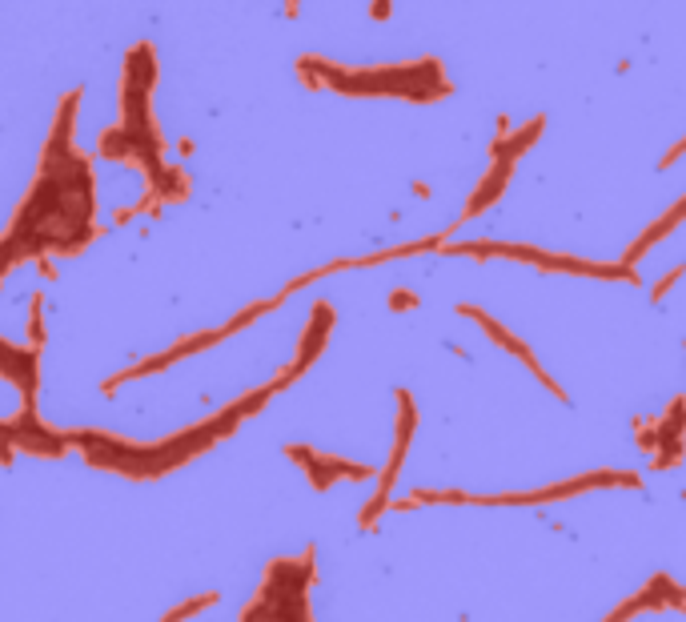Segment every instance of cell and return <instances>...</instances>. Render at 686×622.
Returning a JSON list of instances; mask_svg holds the SVG:
<instances>
[{
	"label": "cell",
	"mask_w": 686,
	"mask_h": 622,
	"mask_svg": "<svg viewBox=\"0 0 686 622\" xmlns=\"http://www.w3.org/2000/svg\"><path fill=\"white\" fill-rule=\"evenodd\" d=\"M333 305L329 301H317L313 305V318H309V326H305V334H301V342H297V358H293V366L289 370H281V382L289 386L297 374H305L309 366H313V358L325 350V338L333 334Z\"/></svg>",
	"instance_id": "5b68a950"
},
{
	"label": "cell",
	"mask_w": 686,
	"mask_h": 622,
	"mask_svg": "<svg viewBox=\"0 0 686 622\" xmlns=\"http://www.w3.org/2000/svg\"><path fill=\"white\" fill-rule=\"evenodd\" d=\"M418 305V297L410 293V289H394V297H390V309H414Z\"/></svg>",
	"instance_id": "8fae6325"
},
{
	"label": "cell",
	"mask_w": 686,
	"mask_h": 622,
	"mask_svg": "<svg viewBox=\"0 0 686 622\" xmlns=\"http://www.w3.org/2000/svg\"><path fill=\"white\" fill-rule=\"evenodd\" d=\"M542 129H546V117H534L530 125H522V129H514V133H502V137H494L490 141V161L494 157H522L538 137H542Z\"/></svg>",
	"instance_id": "ba28073f"
},
{
	"label": "cell",
	"mask_w": 686,
	"mask_h": 622,
	"mask_svg": "<svg viewBox=\"0 0 686 622\" xmlns=\"http://www.w3.org/2000/svg\"><path fill=\"white\" fill-rule=\"evenodd\" d=\"M450 253H470V257H518L522 265H538L546 273H578V277H622V281H638L634 265L618 261V265H598V261H578V257H562V253H546L534 245H494V241H474V245H450Z\"/></svg>",
	"instance_id": "6da1fadb"
},
{
	"label": "cell",
	"mask_w": 686,
	"mask_h": 622,
	"mask_svg": "<svg viewBox=\"0 0 686 622\" xmlns=\"http://www.w3.org/2000/svg\"><path fill=\"white\" fill-rule=\"evenodd\" d=\"M682 153H686V137H682V141H678V145H674V149H670V153L662 157V165H658V169H670V165H674V161H678Z\"/></svg>",
	"instance_id": "7c38bea8"
},
{
	"label": "cell",
	"mask_w": 686,
	"mask_h": 622,
	"mask_svg": "<svg viewBox=\"0 0 686 622\" xmlns=\"http://www.w3.org/2000/svg\"><path fill=\"white\" fill-rule=\"evenodd\" d=\"M217 602V594H205V598H197V602H185V606H177V610H169L165 618H189L193 610H201V606H213Z\"/></svg>",
	"instance_id": "30bf717a"
},
{
	"label": "cell",
	"mask_w": 686,
	"mask_h": 622,
	"mask_svg": "<svg viewBox=\"0 0 686 622\" xmlns=\"http://www.w3.org/2000/svg\"><path fill=\"white\" fill-rule=\"evenodd\" d=\"M586 490H642V478L622 474V470H594V474H578L570 482L546 486V490L486 494V498H474V502H482V506H538V502H562V498H574V494H586Z\"/></svg>",
	"instance_id": "7a4b0ae2"
},
{
	"label": "cell",
	"mask_w": 686,
	"mask_h": 622,
	"mask_svg": "<svg viewBox=\"0 0 686 622\" xmlns=\"http://www.w3.org/2000/svg\"><path fill=\"white\" fill-rule=\"evenodd\" d=\"M285 13H289V17H297V0H285Z\"/></svg>",
	"instance_id": "5bb4252c"
},
{
	"label": "cell",
	"mask_w": 686,
	"mask_h": 622,
	"mask_svg": "<svg viewBox=\"0 0 686 622\" xmlns=\"http://www.w3.org/2000/svg\"><path fill=\"white\" fill-rule=\"evenodd\" d=\"M678 221H686V197H678V201H674V205H670V209H666V213H662V217H658V221H654V225H650V229H646V233L626 249V257H622V261H626V265H634V261H638L650 245H658V241H662Z\"/></svg>",
	"instance_id": "52a82bcc"
},
{
	"label": "cell",
	"mask_w": 686,
	"mask_h": 622,
	"mask_svg": "<svg viewBox=\"0 0 686 622\" xmlns=\"http://www.w3.org/2000/svg\"><path fill=\"white\" fill-rule=\"evenodd\" d=\"M390 5H394V0H374V9H370L374 21H386V17H390Z\"/></svg>",
	"instance_id": "4fadbf2b"
},
{
	"label": "cell",
	"mask_w": 686,
	"mask_h": 622,
	"mask_svg": "<svg viewBox=\"0 0 686 622\" xmlns=\"http://www.w3.org/2000/svg\"><path fill=\"white\" fill-rule=\"evenodd\" d=\"M458 314L474 318V322H478V326H482V330H486V334H490V338H494V342H498L502 350H510V354H514V358H518L522 366H530V374H534V378H538V382H542V386H546V390H550L554 398H562V402H566V390H562V386H558V382H554V378H550V374H546V370L538 366L534 350H530V346H522V342H518V338H514V334H510V330H506V326H502L498 318H490L486 309H478V305H458Z\"/></svg>",
	"instance_id": "3957f363"
},
{
	"label": "cell",
	"mask_w": 686,
	"mask_h": 622,
	"mask_svg": "<svg viewBox=\"0 0 686 622\" xmlns=\"http://www.w3.org/2000/svg\"><path fill=\"white\" fill-rule=\"evenodd\" d=\"M682 273H686V261H682L678 269H670V273H666V277H662V281L654 285V293H650V301H662V297H666V289H670V285H674V281H678Z\"/></svg>",
	"instance_id": "9c48e42d"
},
{
	"label": "cell",
	"mask_w": 686,
	"mask_h": 622,
	"mask_svg": "<svg viewBox=\"0 0 686 622\" xmlns=\"http://www.w3.org/2000/svg\"><path fill=\"white\" fill-rule=\"evenodd\" d=\"M514 157H494L490 161V169H486V177H482V185L474 189V197H470V205L462 209V217L450 225V229H462L470 217H478V213H486L490 205H498V197L506 193V185H510V177H514Z\"/></svg>",
	"instance_id": "8992f818"
},
{
	"label": "cell",
	"mask_w": 686,
	"mask_h": 622,
	"mask_svg": "<svg viewBox=\"0 0 686 622\" xmlns=\"http://www.w3.org/2000/svg\"><path fill=\"white\" fill-rule=\"evenodd\" d=\"M285 454L309 470L313 490H329V482H333V478H374V470H370V466L341 462V458H333V454H317V450H309V446H285Z\"/></svg>",
	"instance_id": "277c9868"
}]
</instances>
